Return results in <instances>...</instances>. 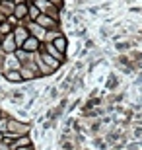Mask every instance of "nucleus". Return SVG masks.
Segmentation results:
<instances>
[{"label": "nucleus", "instance_id": "obj_20", "mask_svg": "<svg viewBox=\"0 0 142 150\" xmlns=\"http://www.w3.org/2000/svg\"><path fill=\"white\" fill-rule=\"evenodd\" d=\"M2 2H16V0H2Z\"/></svg>", "mask_w": 142, "mask_h": 150}, {"label": "nucleus", "instance_id": "obj_15", "mask_svg": "<svg viewBox=\"0 0 142 150\" xmlns=\"http://www.w3.org/2000/svg\"><path fill=\"white\" fill-rule=\"evenodd\" d=\"M8 127H10V119H0V131L2 133H8Z\"/></svg>", "mask_w": 142, "mask_h": 150}, {"label": "nucleus", "instance_id": "obj_19", "mask_svg": "<svg viewBox=\"0 0 142 150\" xmlns=\"http://www.w3.org/2000/svg\"><path fill=\"white\" fill-rule=\"evenodd\" d=\"M2 140H4V133H2V131H0V142H2Z\"/></svg>", "mask_w": 142, "mask_h": 150}, {"label": "nucleus", "instance_id": "obj_1", "mask_svg": "<svg viewBox=\"0 0 142 150\" xmlns=\"http://www.w3.org/2000/svg\"><path fill=\"white\" fill-rule=\"evenodd\" d=\"M29 125H25V123H20V121H10V127H8V131L10 133H14V137H25V134L29 133Z\"/></svg>", "mask_w": 142, "mask_h": 150}, {"label": "nucleus", "instance_id": "obj_11", "mask_svg": "<svg viewBox=\"0 0 142 150\" xmlns=\"http://www.w3.org/2000/svg\"><path fill=\"white\" fill-rule=\"evenodd\" d=\"M6 80H10V82H22L23 76H22L20 70H8L6 72Z\"/></svg>", "mask_w": 142, "mask_h": 150}, {"label": "nucleus", "instance_id": "obj_8", "mask_svg": "<svg viewBox=\"0 0 142 150\" xmlns=\"http://www.w3.org/2000/svg\"><path fill=\"white\" fill-rule=\"evenodd\" d=\"M29 14V4H16L14 6V16L18 20H25Z\"/></svg>", "mask_w": 142, "mask_h": 150}, {"label": "nucleus", "instance_id": "obj_13", "mask_svg": "<svg viewBox=\"0 0 142 150\" xmlns=\"http://www.w3.org/2000/svg\"><path fill=\"white\" fill-rule=\"evenodd\" d=\"M41 14H43V12L39 10V8H37L35 4H29V22H31V20L35 22V20H37V18L41 16Z\"/></svg>", "mask_w": 142, "mask_h": 150}, {"label": "nucleus", "instance_id": "obj_3", "mask_svg": "<svg viewBox=\"0 0 142 150\" xmlns=\"http://www.w3.org/2000/svg\"><path fill=\"white\" fill-rule=\"evenodd\" d=\"M35 22H37L41 28H45L47 31H51V29L57 28V20H55V18H51V16H47V14H41V16H39Z\"/></svg>", "mask_w": 142, "mask_h": 150}, {"label": "nucleus", "instance_id": "obj_10", "mask_svg": "<svg viewBox=\"0 0 142 150\" xmlns=\"http://www.w3.org/2000/svg\"><path fill=\"white\" fill-rule=\"evenodd\" d=\"M53 45H55V47L60 51V53H66V47H68V43H66V37H64V35H59V37L53 41Z\"/></svg>", "mask_w": 142, "mask_h": 150}, {"label": "nucleus", "instance_id": "obj_22", "mask_svg": "<svg viewBox=\"0 0 142 150\" xmlns=\"http://www.w3.org/2000/svg\"><path fill=\"white\" fill-rule=\"evenodd\" d=\"M0 115H2V113H0Z\"/></svg>", "mask_w": 142, "mask_h": 150}, {"label": "nucleus", "instance_id": "obj_21", "mask_svg": "<svg viewBox=\"0 0 142 150\" xmlns=\"http://www.w3.org/2000/svg\"><path fill=\"white\" fill-rule=\"evenodd\" d=\"M0 51H2V43H0Z\"/></svg>", "mask_w": 142, "mask_h": 150}, {"label": "nucleus", "instance_id": "obj_18", "mask_svg": "<svg viewBox=\"0 0 142 150\" xmlns=\"http://www.w3.org/2000/svg\"><path fill=\"white\" fill-rule=\"evenodd\" d=\"M0 23H4V16H2V12H0Z\"/></svg>", "mask_w": 142, "mask_h": 150}, {"label": "nucleus", "instance_id": "obj_14", "mask_svg": "<svg viewBox=\"0 0 142 150\" xmlns=\"http://www.w3.org/2000/svg\"><path fill=\"white\" fill-rule=\"evenodd\" d=\"M12 29H14V28L10 25V22L0 23V35H4V37H6V35H10V33H12Z\"/></svg>", "mask_w": 142, "mask_h": 150}, {"label": "nucleus", "instance_id": "obj_12", "mask_svg": "<svg viewBox=\"0 0 142 150\" xmlns=\"http://www.w3.org/2000/svg\"><path fill=\"white\" fill-rule=\"evenodd\" d=\"M22 146H31V140H29L28 134L25 137H18L16 142H14V148H22Z\"/></svg>", "mask_w": 142, "mask_h": 150}, {"label": "nucleus", "instance_id": "obj_6", "mask_svg": "<svg viewBox=\"0 0 142 150\" xmlns=\"http://www.w3.org/2000/svg\"><path fill=\"white\" fill-rule=\"evenodd\" d=\"M41 49H43L45 53H49L51 57H55L57 61H60V62H64V53H60V51L57 49V47H55V45H53V43H45L43 47H41Z\"/></svg>", "mask_w": 142, "mask_h": 150}, {"label": "nucleus", "instance_id": "obj_9", "mask_svg": "<svg viewBox=\"0 0 142 150\" xmlns=\"http://www.w3.org/2000/svg\"><path fill=\"white\" fill-rule=\"evenodd\" d=\"M29 35H31V33H28V29H25V28H16V29H14V37H16V41H18L20 47L25 43V39H28Z\"/></svg>", "mask_w": 142, "mask_h": 150}, {"label": "nucleus", "instance_id": "obj_2", "mask_svg": "<svg viewBox=\"0 0 142 150\" xmlns=\"http://www.w3.org/2000/svg\"><path fill=\"white\" fill-rule=\"evenodd\" d=\"M18 47H20V45H18V41H16V37H14V33L6 35L4 41H2V51H4L6 55H12V53H16Z\"/></svg>", "mask_w": 142, "mask_h": 150}, {"label": "nucleus", "instance_id": "obj_16", "mask_svg": "<svg viewBox=\"0 0 142 150\" xmlns=\"http://www.w3.org/2000/svg\"><path fill=\"white\" fill-rule=\"evenodd\" d=\"M51 4H55V6H60L62 8V4H64V0H49Z\"/></svg>", "mask_w": 142, "mask_h": 150}, {"label": "nucleus", "instance_id": "obj_5", "mask_svg": "<svg viewBox=\"0 0 142 150\" xmlns=\"http://www.w3.org/2000/svg\"><path fill=\"white\" fill-rule=\"evenodd\" d=\"M23 51H28V53H37L39 49H41V45H39V39L33 37V35H29L28 39H25V43L22 45Z\"/></svg>", "mask_w": 142, "mask_h": 150}, {"label": "nucleus", "instance_id": "obj_7", "mask_svg": "<svg viewBox=\"0 0 142 150\" xmlns=\"http://www.w3.org/2000/svg\"><path fill=\"white\" fill-rule=\"evenodd\" d=\"M29 33H31L33 37H37V39H45L47 37V29L41 28L37 22H29Z\"/></svg>", "mask_w": 142, "mask_h": 150}, {"label": "nucleus", "instance_id": "obj_17", "mask_svg": "<svg viewBox=\"0 0 142 150\" xmlns=\"http://www.w3.org/2000/svg\"><path fill=\"white\" fill-rule=\"evenodd\" d=\"M16 150H33L31 146H22V148H16Z\"/></svg>", "mask_w": 142, "mask_h": 150}, {"label": "nucleus", "instance_id": "obj_4", "mask_svg": "<svg viewBox=\"0 0 142 150\" xmlns=\"http://www.w3.org/2000/svg\"><path fill=\"white\" fill-rule=\"evenodd\" d=\"M4 67H6V72H8V70H22V61L18 59L16 53H12V55H8Z\"/></svg>", "mask_w": 142, "mask_h": 150}]
</instances>
